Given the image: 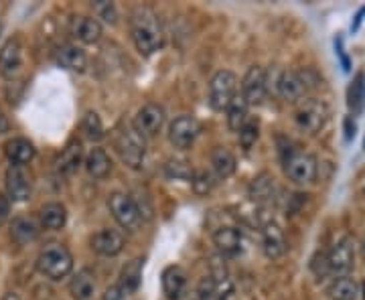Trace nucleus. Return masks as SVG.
I'll return each instance as SVG.
<instances>
[{
  "label": "nucleus",
  "mask_w": 365,
  "mask_h": 300,
  "mask_svg": "<svg viewBox=\"0 0 365 300\" xmlns=\"http://www.w3.org/2000/svg\"><path fill=\"white\" fill-rule=\"evenodd\" d=\"M335 53L339 55L341 63H343V69H345V71H349V59H347V55H345V49H343V39H341V37L335 39Z\"/></svg>",
  "instance_id": "39"
},
{
  "label": "nucleus",
  "mask_w": 365,
  "mask_h": 300,
  "mask_svg": "<svg viewBox=\"0 0 365 300\" xmlns=\"http://www.w3.org/2000/svg\"><path fill=\"white\" fill-rule=\"evenodd\" d=\"M6 217H9V201L0 195V223L4 222Z\"/></svg>",
  "instance_id": "42"
},
{
  "label": "nucleus",
  "mask_w": 365,
  "mask_h": 300,
  "mask_svg": "<svg viewBox=\"0 0 365 300\" xmlns=\"http://www.w3.org/2000/svg\"><path fill=\"white\" fill-rule=\"evenodd\" d=\"M116 150L120 158L132 167V169H138L143 165L144 155H146V144H144V138L134 130L132 126H126V128H120L116 134Z\"/></svg>",
  "instance_id": "3"
},
{
  "label": "nucleus",
  "mask_w": 365,
  "mask_h": 300,
  "mask_svg": "<svg viewBox=\"0 0 365 300\" xmlns=\"http://www.w3.org/2000/svg\"><path fill=\"white\" fill-rule=\"evenodd\" d=\"M86 169L93 179H104L112 170V160L102 148H93L86 158Z\"/></svg>",
  "instance_id": "24"
},
{
  "label": "nucleus",
  "mask_w": 365,
  "mask_h": 300,
  "mask_svg": "<svg viewBox=\"0 0 365 300\" xmlns=\"http://www.w3.org/2000/svg\"><path fill=\"white\" fill-rule=\"evenodd\" d=\"M237 90V78L232 71H217L209 83V104L213 110H227Z\"/></svg>",
  "instance_id": "4"
},
{
  "label": "nucleus",
  "mask_w": 365,
  "mask_h": 300,
  "mask_svg": "<svg viewBox=\"0 0 365 300\" xmlns=\"http://www.w3.org/2000/svg\"><path fill=\"white\" fill-rule=\"evenodd\" d=\"M347 104L353 114H361L365 108V76L357 73L347 90Z\"/></svg>",
  "instance_id": "29"
},
{
  "label": "nucleus",
  "mask_w": 365,
  "mask_h": 300,
  "mask_svg": "<svg viewBox=\"0 0 365 300\" xmlns=\"http://www.w3.org/2000/svg\"><path fill=\"white\" fill-rule=\"evenodd\" d=\"M242 98L248 105H260L266 98V69L260 66L250 67L242 81Z\"/></svg>",
  "instance_id": "11"
},
{
  "label": "nucleus",
  "mask_w": 365,
  "mask_h": 300,
  "mask_svg": "<svg viewBox=\"0 0 365 300\" xmlns=\"http://www.w3.org/2000/svg\"><path fill=\"white\" fill-rule=\"evenodd\" d=\"M2 300H21V299H19V294H14V292H9V294H6V296H4Z\"/></svg>",
  "instance_id": "45"
},
{
  "label": "nucleus",
  "mask_w": 365,
  "mask_h": 300,
  "mask_svg": "<svg viewBox=\"0 0 365 300\" xmlns=\"http://www.w3.org/2000/svg\"><path fill=\"white\" fill-rule=\"evenodd\" d=\"M329 296L333 300H357L359 286H357V282L353 278L341 276L329 286Z\"/></svg>",
  "instance_id": "27"
},
{
  "label": "nucleus",
  "mask_w": 365,
  "mask_h": 300,
  "mask_svg": "<svg viewBox=\"0 0 365 300\" xmlns=\"http://www.w3.org/2000/svg\"><path fill=\"white\" fill-rule=\"evenodd\" d=\"M130 31L136 49L146 57L163 47V29L153 9L148 6L134 9L130 16Z\"/></svg>",
  "instance_id": "1"
},
{
  "label": "nucleus",
  "mask_w": 365,
  "mask_h": 300,
  "mask_svg": "<svg viewBox=\"0 0 365 300\" xmlns=\"http://www.w3.org/2000/svg\"><path fill=\"white\" fill-rule=\"evenodd\" d=\"M83 128L88 132V136H90L91 140H100L102 136H104V126H102V120L100 116L96 114V112H90L86 120H83Z\"/></svg>",
  "instance_id": "35"
},
{
  "label": "nucleus",
  "mask_w": 365,
  "mask_h": 300,
  "mask_svg": "<svg viewBox=\"0 0 365 300\" xmlns=\"http://www.w3.org/2000/svg\"><path fill=\"white\" fill-rule=\"evenodd\" d=\"M91 248L100 256H118L124 249V237L116 229H102L91 237Z\"/></svg>",
  "instance_id": "14"
},
{
  "label": "nucleus",
  "mask_w": 365,
  "mask_h": 300,
  "mask_svg": "<svg viewBox=\"0 0 365 300\" xmlns=\"http://www.w3.org/2000/svg\"><path fill=\"white\" fill-rule=\"evenodd\" d=\"M108 207L112 211L114 219L124 229L136 232L140 227V209L136 207V203L128 195H124V193H112L110 199H108Z\"/></svg>",
  "instance_id": "5"
},
{
  "label": "nucleus",
  "mask_w": 365,
  "mask_h": 300,
  "mask_svg": "<svg viewBox=\"0 0 365 300\" xmlns=\"http://www.w3.org/2000/svg\"><path fill=\"white\" fill-rule=\"evenodd\" d=\"M96 9H98V14L104 19L106 23H110V25H114L118 19V13H116V6L112 4V2H106V0H100V2H96L93 4Z\"/></svg>",
  "instance_id": "37"
},
{
  "label": "nucleus",
  "mask_w": 365,
  "mask_h": 300,
  "mask_svg": "<svg viewBox=\"0 0 365 300\" xmlns=\"http://www.w3.org/2000/svg\"><path fill=\"white\" fill-rule=\"evenodd\" d=\"M246 122H248V104L242 95H235L227 108V124L234 132H240Z\"/></svg>",
  "instance_id": "30"
},
{
  "label": "nucleus",
  "mask_w": 365,
  "mask_h": 300,
  "mask_svg": "<svg viewBox=\"0 0 365 300\" xmlns=\"http://www.w3.org/2000/svg\"><path fill=\"white\" fill-rule=\"evenodd\" d=\"M364 16H365V6L364 9H359V13L355 14V21H353V25H351V31L355 33L359 26H361V23H364Z\"/></svg>",
  "instance_id": "43"
},
{
  "label": "nucleus",
  "mask_w": 365,
  "mask_h": 300,
  "mask_svg": "<svg viewBox=\"0 0 365 300\" xmlns=\"http://www.w3.org/2000/svg\"><path fill=\"white\" fill-rule=\"evenodd\" d=\"M4 132H9V120L0 112V134H4Z\"/></svg>",
  "instance_id": "44"
},
{
  "label": "nucleus",
  "mask_w": 365,
  "mask_h": 300,
  "mask_svg": "<svg viewBox=\"0 0 365 300\" xmlns=\"http://www.w3.org/2000/svg\"><path fill=\"white\" fill-rule=\"evenodd\" d=\"M353 136H355V122H353V118L349 116L345 120V138L351 140Z\"/></svg>",
  "instance_id": "41"
},
{
  "label": "nucleus",
  "mask_w": 365,
  "mask_h": 300,
  "mask_svg": "<svg viewBox=\"0 0 365 300\" xmlns=\"http://www.w3.org/2000/svg\"><path fill=\"white\" fill-rule=\"evenodd\" d=\"M23 49L19 39L6 41L0 49V76L6 79L14 78L23 63Z\"/></svg>",
  "instance_id": "13"
},
{
  "label": "nucleus",
  "mask_w": 365,
  "mask_h": 300,
  "mask_svg": "<svg viewBox=\"0 0 365 300\" xmlns=\"http://www.w3.org/2000/svg\"><path fill=\"white\" fill-rule=\"evenodd\" d=\"M165 124V110L158 104H146L138 110V114L132 122V128L140 136H157Z\"/></svg>",
  "instance_id": "8"
},
{
  "label": "nucleus",
  "mask_w": 365,
  "mask_h": 300,
  "mask_svg": "<svg viewBox=\"0 0 365 300\" xmlns=\"http://www.w3.org/2000/svg\"><path fill=\"white\" fill-rule=\"evenodd\" d=\"M191 183H193V191L197 195H207L209 191L213 189L215 181H213V177L209 175L207 170H199L197 175H193Z\"/></svg>",
  "instance_id": "34"
},
{
  "label": "nucleus",
  "mask_w": 365,
  "mask_h": 300,
  "mask_svg": "<svg viewBox=\"0 0 365 300\" xmlns=\"http://www.w3.org/2000/svg\"><path fill=\"white\" fill-rule=\"evenodd\" d=\"M4 155L13 165L23 167V165L31 162L35 158V146L29 143L26 138H13V140L4 144Z\"/></svg>",
  "instance_id": "18"
},
{
  "label": "nucleus",
  "mask_w": 365,
  "mask_h": 300,
  "mask_svg": "<svg viewBox=\"0 0 365 300\" xmlns=\"http://www.w3.org/2000/svg\"><path fill=\"white\" fill-rule=\"evenodd\" d=\"M69 292L76 300H90L96 292V276L91 270L83 268L78 274L73 276L71 284H69Z\"/></svg>",
  "instance_id": "21"
},
{
  "label": "nucleus",
  "mask_w": 365,
  "mask_h": 300,
  "mask_svg": "<svg viewBox=\"0 0 365 300\" xmlns=\"http://www.w3.org/2000/svg\"><path fill=\"white\" fill-rule=\"evenodd\" d=\"M71 33L81 43L91 45V43L100 41V37H102V25L93 16H76L73 23H71Z\"/></svg>",
  "instance_id": "16"
},
{
  "label": "nucleus",
  "mask_w": 365,
  "mask_h": 300,
  "mask_svg": "<svg viewBox=\"0 0 365 300\" xmlns=\"http://www.w3.org/2000/svg\"><path fill=\"white\" fill-rule=\"evenodd\" d=\"M199 132H201V126H199V122H197L195 118L181 116L170 124L169 138L175 148L185 150V148L193 146L197 136H199Z\"/></svg>",
  "instance_id": "10"
},
{
  "label": "nucleus",
  "mask_w": 365,
  "mask_h": 300,
  "mask_svg": "<svg viewBox=\"0 0 365 300\" xmlns=\"http://www.w3.org/2000/svg\"><path fill=\"white\" fill-rule=\"evenodd\" d=\"M143 258H134L132 262H128L124 268H122V274H120V284L118 286L122 288L124 294H130L136 288L140 286V280H143Z\"/></svg>",
  "instance_id": "23"
},
{
  "label": "nucleus",
  "mask_w": 365,
  "mask_h": 300,
  "mask_svg": "<svg viewBox=\"0 0 365 300\" xmlns=\"http://www.w3.org/2000/svg\"><path fill=\"white\" fill-rule=\"evenodd\" d=\"M57 63L66 69H71V71H86V66H88V57L86 53L79 49L78 45H61L57 49Z\"/></svg>",
  "instance_id": "20"
},
{
  "label": "nucleus",
  "mask_w": 365,
  "mask_h": 300,
  "mask_svg": "<svg viewBox=\"0 0 365 300\" xmlns=\"http://www.w3.org/2000/svg\"><path fill=\"white\" fill-rule=\"evenodd\" d=\"M67 222V211L61 203H47L41 207V223L47 227V229H61Z\"/></svg>",
  "instance_id": "25"
},
{
  "label": "nucleus",
  "mask_w": 365,
  "mask_h": 300,
  "mask_svg": "<svg viewBox=\"0 0 365 300\" xmlns=\"http://www.w3.org/2000/svg\"><path fill=\"white\" fill-rule=\"evenodd\" d=\"M79 165H81V144H69L57 160V170L63 175H69V172H76Z\"/></svg>",
  "instance_id": "31"
},
{
  "label": "nucleus",
  "mask_w": 365,
  "mask_h": 300,
  "mask_svg": "<svg viewBox=\"0 0 365 300\" xmlns=\"http://www.w3.org/2000/svg\"><path fill=\"white\" fill-rule=\"evenodd\" d=\"M327 120H329V108L321 100H314V98L304 100L299 105V110H297L299 126L302 130L311 132V134H317V132L321 130L327 124Z\"/></svg>",
  "instance_id": "6"
},
{
  "label": "nucleus",
  "mask_w": 365,
  "mask_h": 300,
  "mask_svg": "<svg viewBox=\"0 0 365 300\" xmlns=\"http://www.w3.org/2000/svg\"><path fill=\"white\" fill-rule=\"evenodd\" d=\"M287 177L297 185H307L317 177V160L311 155L294 152L287 158Z\"/></svg>",
  "instance_id": "9"
},
{
  "label": "nucleus",
  "mask_w": 365,
  "mask_h": 300,
  "mask_svg": "<svg viewBox=\"0 0 365 300\" xmlns=\"http://www.w3.org/2000/svg\"><path fill=\"white\" fill-rule=\"evenodd\" d=\"M364 146H365V144H364Z\"/></svg>",
  "instance_id": "49"
},
{
  "label": "nucleus",
  "mask_w": 365,
  "mask_h": 300,
  "mask_svg": "<svg viewBox=\"0 0 365 300\" xmlns=\"http://www.w3.org/2000/svg\"><path fill=\"white\" fill-rule=\"evenodd\" d=\"M185 286H187V274L181 266H169L163 272V290H165L169 300L181 299Z\"/></svg>",
  "instance_id": "17"
},
{
  "label": "nucleus",
  "mask_w": 365,
  "mask_h": 300,
  "mask_svg": "<svg viewBox=\"0 0 365 300\" xmlns=\"http://www.w3.org/2000/svg\"><path fill=\"white\" fill-rule=\"evenodd\" d=\"M262 244H264V254L272 260L284 256V252H287V237L276 223H266V227L262 232Z\"/></svg>",
  "instance_id": "15"
},
{
  "label": "nucleus",
  "mask_w": 365,
  "mask_h": 300,
  "mask_svg": "<svg viewBox=\"0 0 365 300\" xmlns=\"http://www.w3.org/2000/svg\"><path fill=\"white\" fill-rule=\"evenodd\" d=\"M211 165L220 179H230L235 172V158L230 150L225 148H215L211 155Z\"/></svg>",
  "instance_id": "28"
},
{
  "label": "nucleus",
  "mask_w": 365,
  "mask_h": 300,
  "mask_svg": "<svg viewBox=\"0 0 365 300\" xmlns=\"http://www.w3.org/2000/svg\"><path fill=\"white\" fill-rule=\"evenodd\" d=\"M304 90H307L304 79L300 78L299 73H294V71H287L278 79V92H280V95L287 102H299V100H302Z\"/></svg>",
  "instance_id": "19"
},
{
  "label": "nucleus",
  "mask_w": 365,
  "mask_h": 300,
  "mask_svg": "<svg viewBox=\"0 0 365 300\" xmlns=\"http://www.w3.org/2000/svg\"><path fill=\"white\" fill-rule=\"evenodd\" d=\"M102 300H126V294H124V292H122V288L116 284V286H110L108 290H106Z\"/></svg>",
  "instance_id": "38"
},
{
  "label": "nucleus",
  "mask_w": 365,
  "mask_h": 300,
  "mask_svg": "<svg viewBox=\"0 0 365 300\" xmlns=\"http://www.w3.org/2000/svg\"><path fill=\"white\" fill-rule=\"evenodd\" d=\"M222 300H237V299H235V292H227V294H223Z\"/></svg>",
  "instance_id": "46"
},
{
  "label": "nucleus",
  "mask_w": 365,
  "mask_h": 300,
  "mask_svg": "<svg viewBox=\"0 0 365 300\" xmlns=\"http://www.w3.org/2000/svg\"><path fill=\"white\" fill-rule=\"evenodd\" d=\"M250 197L258 203H266L274 197V179L270 175H260L250 187Z\"/></svg>",
  "instance_id": "32"
},
{
  "label": "nucleus",
  "mask_w": 365,
  "mask_h": 300,
  "mask_svg": "<svg viewBox=\"0 0 365 300\" xmlns=\"http://www.w3.org/2000/svg\"><path fill=\"white\" fill-rule=\"evenodd\" d=\"M6 191H9V199L11 201H26L31 197L33 185H31V177L23 167L13 165L6 170Z\"/></svg>",
  "instance_id": "12"
},
{
  "label": "nucleus",
  "mask_w": 365,
  "mask_h": 300,
  "mask_svg": "<svg viewBox=\"0 0 365 300\" xmlns=\"http://www.w3.org/2000/svg\"><path fill=\"white\" fill-rule=\"evenodd\" d=\"M361 296H364L365 300V280H364V284H361Z\"/></svg>",
  "instance_id": "47"
},
{
  "label": "nucleus",
  "mask_w": 365,
  "mask_h": 300,
  "mask_svg": "<svg viewBox=\"0 0 365 300\" xmlns=\"http://www.w3.org/2000/svg\"><path fill=\"white\" fill-rule=\"evenodd\" d=\"M167 175L170 179H181V181H191L193 179V169L187 160H169L167 162Z\"/></svg>",
  "instance_id": "33"
},
{
  "label": "nucleus",
  "mask_w": 365,
  "mask_h": 300,
  "mask_svg": "<svg viewBox=\"0 0 365 300\" xmlns=\"http://www.w3.org/2000/svg\"><path fill=\"white\" fill-rule=\"evenodd\" d=\"M71 268H73V258H71L69 249L59 244L47 246L37 258V270L51 280H61V278L69 276Z\"/></svg>",
  "instance_id": "2"
},
{
  "label": "nucleus",
  "mask_w": 365,
  "mask_h": 300,
  "mask_svg": "<svg viewBox=\"0 0 365 300\" xmlns=\"http://www.w3.org/2000/svg\"><path fill=\"white\" fill-rule=\"evenodd\" d=\"M258 140V124L256 122H246L240 130V144L244 150H250Z\"/></svg>",
  "instance_id": "36"
},
{
  "label": "nucleus",
  "mask_w": 365,
  "mask_h": 300,
  "mask_svg": "<svg viewBox=\"0 0 365 300\" xmlns=\"http://www.w3.org/2000/svg\"><path fill=\"white\" fill-rule=\"evenodd\" d=\"M11 237H13L14 244L26 246V244H31V242H35L39 237V225L31 217H19V219L13 222Z\"/></svg>",
  "instance_id": "22"
},
{
  "label": "nucleus",
  "mask_w": 365,
  "mask_h": 300,
  "mask_svg": "<svg viewBox=\"0 0 365 300\" xmlns=\"http://www.w3.org/2000/svg\"><path fill=\"white\" fill-rule=\"evenodd\" d=\"M213 242L223 254H235L240 249V244H242V235L235 227H220L213 234Z\"/></svg>",
  "instance_id": "26"
},
{
  "label": "nucleus",
  "mask_w": 365,
  "mask_h": 300,
  "mask_svg": "<svg viewBox=\"0 0 365 300\" xmlns=\"http://www.w3.org/2000/svg\"><path fill=\"white\" fill-rule=\"evenodd\" d=\"M327 258V268L331 274L337 276H347L353 270L355 266V252H353V244L351 239H341L337 242L331 252L325 256Z\"/></svg>",
  "instance_id": "7"
},
{
  "label": "nucleus",
  "mask_w": 365,
  "mask_h": 300,
  "mask_svg": "<svg viewBox=\"0 0 365 300\" xmlns=\"http://www.w3.org/2000/svg\"><path fill=\"white\" fill-rule=\"evenodd\" d=\"M213 288H215V282H213L211 278H207V280H203V284H201V290H199V292H201V296H203V299H209V296L213 294Z\"/></svg>",
  "instance_id": "40"
},
{
  "label": "nucleus",
  "mask_w": 365,
  "mask_h": 300,
  "mask_svg": "<svg viewBox=\"0 0 365 300\" xmlns=\"http://www.w3.org/2000/svg\"><path fill=\"white\" fill-rule=\"evenodd\" d=\"M364 258H365V242H364Z\"/></svg>",
  "instance_id": "48"
}]
</instances>
